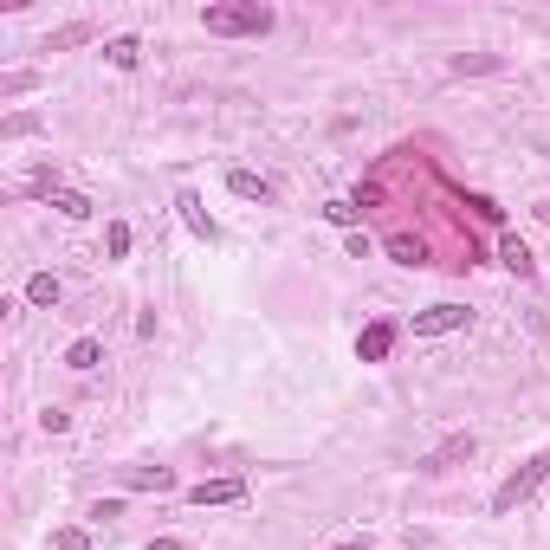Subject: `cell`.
<instances>
[{"label": "cell", "instance_id": "7", "mask_svg": "<svg viewBox=\"0 0 550 550\" xmlns=\"http://www.w3.org/2000/svg\"><path fill=\"white\" fill-rule=\"evenodd\" d=\"M389 350H395V324H389V318L363 324V337H356V356H363V363H389Z\"/></svg>", "mask_w": 550, "mask_h": 550}, {"label": "cell", "instance_id": "23", "mask_svg": "<svg viewBox=\"0 0 550 550\" xmlns=\"http://www.w3.org/2000/svg\"><path fill=\"white\" fill-rule=\"evenodd\" d=\"M466 208H473L479 220H505V208H499V201H486V195H473V201H466Z\"/></svg>", "mask_w": 550, "mask_h": 550}, {"label": "cell", "instance_id": "25", "mask_svg": "<svg viewBox=\"0 0 550 550\" xmlns=\"http://www.w3.org/2000/svg\"><path fill=\"white\" fill-rule=\"evenodd\" d=\"M337 550H369V544H337Z\"/></svg>", "mask_w": 550, "mask_h": 550}, {"label": "cell", "instance_id": "17", "mask_svg": "<svg viewBox=\"0 0 550 550\" xmlns=\"http://www.w3.org/2000/svg\"><path fill=\"white\" fill-rule=\"evenodd\" d=\"M453 72H499V59H492V52H460V59H453Z\"/></svg>", "mask_w": 550, "mask_h": 550}, {"label": "cell", "instance_id": "20", "mask_svg": "<svg viewBox=\"0 0 550 550\" xmlns=\"http://www.w3.org/2000/svg\"><path fill=\"white\" fill-rule=\"evenodd\" d=\"M91 39V26H65V33H52V52H65V46H85Z\"/></svg>", "mask_w": 550, "mask_h": 550}, {"label": "cell", "instance_id": "11", "mask_svg": "<svg viewBox=\"0 0 550 550\" xmlns=\"http://www.w3.org/2000/svg\"><path fill=\"white\" fill-rule=\"evenodd\" d=\"M499 259H505V272H518V279H531L538 272V259H531V246L518 240V233H505V246H499Z\"/></svg>", "mask_w": 550, "mask_h": 550}, {"label": "cell", "instance_id": "22", "mask_svg": "<svg viewBox=\"0 0 550 550\" xmlns=\"http://www.w3.org/2000/svg\"><path fill=\"white\" fill-rule=\"evenodd\" d=\"M39 130V117H7V123H0V136H33Z\"/></svg>", "mask_w": 550, "mask_h": 550}, {"label": "cell", "instance_id": "3", "mask_svg": "<svg viewBox=\"0 0 550 550\" xmlns=\"http://www.w3.org/2000/svg\"><path fill=\"white\" fill-rule=\"evenodd\" d=\"M473 324V311L466 305H428V311H415V337H447V330H466Z\"/></svg>", "mask_w": 550, "mask_h": 550}, {"label": "cell", "instance_id": "2", "mask_svg": "<svg viewBox=\"0 0 550 550\" xmlns=\"http://www.w3.org/2000/svg\"><path fill=\"white\" fill-rule=\"evenodd\" d=\"M544 479H550V447H544V453H531V460H525V466H518V473H512V479H505V486H499V492H492V512H499V518H505V512H518V505H525V499H531V492H538V486H544Z\"/></svg>", "mask_w": 550, "mask_h": 550}, {"label": "cell", "instance_id": "6", "mask_svg": "<svg viewBox=\"0 0 550 550\" xmlns=\"http://www.w3.org/2000/svg\"><path fill=\"white\" fill-rule=\"evenodd\" d=\"M479 453V440L473 434H453V440H440V447L421 460V473H447V466H460V460H473Z\"/></svg>", "mask_w": 550, "mask_h": 550}, {"label": "cell", "instance_id": "24", "mask_svg": "<svg viewBox=\"0 0 550 550\" xmlns=\"http://www.w3.org/2000/svg\"><path fill=\"white\" fill-rule=\"evenodd\" d=\"M149 550H182V538H156V544H149Z\"/></svg>", "mask_w": 550, "mask_h": 550}, {"label": "cell", "instance_id": "16", "mask_svg": "<svg viewBox=\"0 0 550 550\" xmlns=\"http://www.w3.org/2000/svg\"><path fill=\"white\" fill-rule=\"evenodd\" d=\"M324 220H330V227H350V233H363V227H356V201H324Z\"/></svg>", "mask_w": 550, "mask_h": 550}, {"label": "cell", "instance_id": "5", "mask_svg": "<svg viewBox=\"0 0 550 550\" xmlns=\"http://www.w3.org/2000/svg\"><path fill=\"white\" fill-rule=\"evenodd\" d=\"M175 214H182V227L195 233V240H220V227H214V214L201 208V195L195 188H182V195H175Z\"/></svg>", "mask_w": 550, "mask_h": 550}, {"label": "cell", "instance_id": "12", "mask_svg": "<svg viewBox=\"0 0 550 550\" xmlns=\"http://www.w3.org/2000/svg\"><path fill=\"white\" fill-rule=\"evenodd\" d=\"M65 298V285L52 279V272H33V279H26V305H39V311H52Z\"/></svg>", "mask_w": 550, "mask_h": 550}, {"label": "cell", "instance_id": "15", "mask_svg": "<svg viewBox=\"0 0 550 550\" xmlns=\"http://www.w3.org/2000/svg\"><path fill=\"white\" fill-rule=\"evenodd\" d=\"M52 208H59L65 220H85V214H91V201L78 195V188H59V195H52Z\"/></svg>", "mask_w": 550, "mask_h": 550}, {"label": "cell", "instance_id": "18", "mask_svg": "<svg viewBox=\"0 0 550 550\" xmlns=\"http://www.w3.org/2000/svg\"><path fill=\"white\" fill-rule=\"evenodd\" d=\"M104 246H110V259H123V253H130V227H123V220H110Z\"/></svg>", "mask_w": 550, "mask_h": 550}, {"label": "cell", "instance_id": "13", "mask_svg": "<svg viewBox=\"0 0 550 550\" xmlns=\"http://www.w3.org/2000/svg\"><path fill=\"white\" fill-rule=\"evenodd\" d=\"M98 363H104V343L98 337H78L72 350H65V369H78V376H91Z\"/></svg>", "mask_w": 550, "mask_h": 550}, {"label": "cell", "instance_id": "19", "mask_svg": "<svg viewBox=\"0 0 550 550\" xmlns=\"http://www.w3.org/2000/svg\"><path fill=\"white\" fill-rule=\"evenodd\" d=\"M52 550H91V538H85V531H78V525H65L59 538H52Z\"/></svg>", "mask_w": 550, "mask_h": 550}, {"label": "cell", "instance_id": "21", "mask_svg": "<svg viewBox=\"0 0 550 550\" xmlns=\"http://www.w3.org/2000/svg\"><path fill=\"white\" fill-rule=\"evenodd\" d=\"M39 428H46V434H65V428H72V415H65V408H46V415H39Z\"/></svg>", "mask_w": 550, "mask_h": 550}, {"label": "cell", "instance_id": "8", "mask_svg": "<svg viewBox=\"0 0 550 550\" xmlns=\"http://www.w3.org/2000/svg\"><path fill=\"white\" fill-rule=\"evenodd\" d=\"M227 188L240 201H259V208H266V201H279V188L266 182V175H253V169H227Z\"/></svg>", "mask_w": 550, "mask_h": 550}, {"label": "cell", "instance_id": "10", "mask_svg": "<svg viewBox=\"0 0 550 550\" xmlns=\"http://www.w3.org/2000/svg\"><path fill=\"white\" fill-rule=\"evenodd\" d=\"M104 59L117 65V72H136V65H143V39H130V33L104 39Z\"/></svg>", "mask_w": 550, "mask_h": 550}, {"label": "cell", "instance_id": "1", "mask_svg": "<svg viewBox=\"0 0 550 550\" xmlns=\"http://www.w3.org/2000/svg\"><path fill=\"white\" fill-rule=\"evenodd\" d=\"M201 26H208L214 39H259V33H272V7H259V0H227V7H201Z\"/></svg>", "mask_w": 550, "mask_h": 550}, {"label": "cell", "instance_id": "14", "mask_svg": "<svg viewBox=\"0 0 550 550\" xmlns=\"http://www.w3.org/2000/svg\"><path fill=\"white\" fill-rule=\"evenodd\" d=\"M389 259H395V266H428V246H421L415 233H395V240H389Z\"/></svg>", "mask_w": 550, "mask_h": 550}, {"label": "cell", "instance_id": "9", "mask_svg": "<svg viewBox=\"0 0 550 550\" xmlns=\"http://www.w3.org/2000/svg\"><path fill=\"white\" fill-rule=\"evenodd\" d=\"M123 486H130V492H175V473H169V466H130Z\"/></svg>", "mask_w": 550, "mask_h": 550}, {"label": "cell", "instance_id": "4", "mask_svg": "<svg viewBox=\"0 0 550 550\" xmlns=\"http://www.w3.org/2000/svg\"><path fill=\"white\" fill-rule=\"evenodd\" d=\"M246 499V479H201V486H188V505H240Z\"/></svg>", "mask_w": 550, "mask_h": 550}]
</instances>
